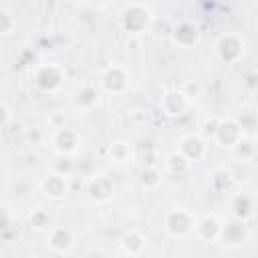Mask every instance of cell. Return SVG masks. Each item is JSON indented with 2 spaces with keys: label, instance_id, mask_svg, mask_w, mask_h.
I'll return each instance as SVG.
<instances>
[{
  "label": "cell",
  "instance_id": "6da1fadb",
  "mask_svg": "<svg viewBox=\"0 0 258 258\" xmlns=\"http://www.w3.org/2000/svg\"><path fill=\"white\" fill-rule=\"evenodd\" d=\"M119 24H121L125 34L141 36V34H147L153 28L155 16H153V10H151L149 4H145V2H127L121 8Z\"/></svg>",
  "mask_w": 258,
  "mask_h": 258
},
{
  "label": "cell",
  "instance_id": "52a82bcc",
  "mask_svg": "<svg viewBox=\"0 0 258 258\" xmlns=\"http://www.w3.org/2000/svg\"><path fill=\"white\" fill-rule=\"evenodd\" d=\"M212 139H214V143L218 147L232 151L242 139H246V133L240 127L236 115H228V117H218V123H216Z\"/></svg>",
  "mask_w": 258,
  "mask_h": 258
},
{
  "label": "cell",
  "instance_id": "8fae6325",
  "mask_svg": "<svg viewBox=\"0 0 258 258\" xmlns=\"http://www.w3.org/2000/svg\"><path fill=\"white\" fill-rule=\"evenodd\" d=\"M191 105H194V101L181 89H169V91H165L159 97V103H157L161 115H165L167 119H179V117H183L185 113H189Z\"/></svg>",
  "mask_w": 258,
  "mask_h": 258
},
{
  "label": "cell",
  "instance_id": "ffe728a7",
  "mask_svg": "<svg viewBox=\"0 0 258 258\" xmlns=\"http://www.w3.org/2000/svg\"><path fill=\"white\" fill-rule=\"evenodd\" d=\"M107 157L111 163L115 165H123V163H129L133 161L135 157V151H133V145L125 139H113L109 145H107Z\"/></svg>",
  "mask_w": 258,
  "mask_h": 258
},
{
  "label": "cell",
  "instance_id": "d4e9b609",
  "mask_svg": "<svg viewBox=\"0 0 258 258\" xmlns=\"http://www.w3.org/2000/svg\"><path fill=\"white\" fill-rule=\"evenodd\" d=\"M14 28H16V14L10 8L2 6L0 8V34L10 36L14 32Z\"/></svg>",
  "mask_w": 258,
  "mask_h": 258
},
{
  "label": "cell",
  "instance_id": "5bb4252c",
  "mask_svg": "<svg viewBox=\"0 0 258 258\" xmlns=\"http://www.w3.org/2000/svg\"><path fill=\"white\" fill-rule=\"evenodd\" d=\"M252 232L248 228L246 222H240V220H234V218H226L222 220V234H220V242L228 248H242L248 244Z\"/></svg>",
  "mask_w": 258,
  "mask_h": 258
},
{
  "label": "cell",
  "instance_id": "4316f807",
  "mask_svg": "<svg viewBox=\"0 0 258 258\" xmlns=\"http://www.w3.org/2000/svg\"><path fill=\"white\" fill-rule=\"evenodd\" d=\"M44 139H46V135H44V131L40 127H28V129H24V141L30 143V145H40Z\"/></svg>",
  "mask_w": 258,
  "mask_h": 258
},
{
  "label": "cell",
  "instance_id": "f546056e",
  "mask_svg": "<svg viewBox=\"0 0 258 258\" xmlns=\"http://www.w3.org/2000/svg\"><path fill=\"white\" fill-rule=\"evenodd\" d=\"M2 230L4 232H8L10 228H12V216H10V208H8V204H2Z\"/></svg>",
  "mask_w": 258,
  "mask_h": 258
},
{
  "label": "cell",
  "instance_id": "9a60e30c",
  "mask_svg": "<svg viewBox=\"0 0 258 258\" xmlns=\"http://www.w3.org/2000/svg\"><path fill=\"white\" fill-rule=\"evenodd\" d=\"M177 151L189 163H198L208 155V141L204 139L202 133H183L177 139Z\"/></svg>",
  "mask_w": 258,
  "mask_h": 258
},
{
  "label": "cell",
  "instance_id": "ba28073f",
  "mask_svg": "<svg viewBox=\"0 0 258 258\" xmlns=\"http://www.w3.org/2000/svg\"><path fill=\"white\" fill-rule=\"evenodd\" d=\"M85 196L95 206H107L115 198V181L107 173H95L85 183Z\"/></svg>",
  "mask_w": 258,
  "mask_h": 258
},
{
  "label": "cell",
  "instance_id": "f1b7e54d",
  "mask_svg": "<svg viewBox=\"0 0 258 258\" xmlns=\"http://www.w3.org/2000/svg\"><path fill=\"white\" fill-rule=\"evenodd\" d=\"M0 113H2V129H4V131H8V127H10L12 119H14V115H12V109L8 107V103H6V101H2V103H0Z\"/></svg>",
  "mask_w": 258,
  "mask_h": 258
},
{
  "label": "cell",
  "instance_id": "e0dca14e",
  "mask_svg": "<svg viewBox=\"0 0 258 258\" xmlns=\"http://www.w3.org/2000/svg\"><path fill=\"white\" fill-rule=\"evenodd\" d=\"M222 234V220L216 214H204L198 218V226L194 232V238L206 244H216L220 242Z\"/></svg>",
  "mask_w": 258,
  "mask_h": 258
},
{
  "label": "cell",
  "instance_id": "277c9868",
  "mask_svg": "<svg viewBox=\"0 0 258 258\" xmlns=\"http://www.w3.org/2000/svg\"><path fill=\"white\" fill-rule=\"evenodd\" d=\"M97 87L105 95L121 97V95H125V93L131 91V87H133V75H131V71L125 64L113 62V64H107L101 71L99 81H97Z\"/></svg>",
  "mask_w": 258,
  "mask_h": 258
},
{
  "label": "cell",
  "instance_id": "5b68a950",
  "mask_svg": "<svg viewBox=\"0 0 258 258\" xmlns=\"http://www.w3.org/2000/svg\"><path fill=\"white\" fill-rule=\"evenodd\" d=\"M248 50V40L242 32H224L214 42V54L222 64H238Z\"/></svg>",
  "mask_w": 258,
  "mask_h": 258
},
{
  "label": "cell",
  "instance_id": "4fadbf2b",
  "mask_svg": "<svg viewBox=\"0 0 258 258\" xmlns=\"http://www.w3.org/2000/svg\"><path fill=\"white\" fill-rule=\"evenodd\" d=\"M101 103V89L95 83H83L71 93V105L77 113H93Z\"/></svg>",
  "mask_w": 258,
  "mask_h": 258
},
{
  "label": "cell",
  "instance_id": "9c48e42d",
  "mask_svg": "<svg viewBox=\"0 0 258 258\" xmlns=\"http://www.w3.org/2000/svg\"><path fill=\"white\" fill-rule=\"evenodd\" d=\"M169 38L177 48H194L202 40V28L194 18H179L171 24Z\"/></svg>",
  "mask_w": 258,
  "mask_h": 258
},
{
  "label": "cell",
  "instance_id": "44dd1931",
  "mask_svg": "<svg viewBox=\"0 0 258 258\" xmlns=\"http://www.w3.org/2000/svg\"><path fill=\"white\" fill-rule=\"evenodd\" d=\"M208 183H210L212 191H216V194H228L234 187L236 179H234V173L230 169H226V167H214L210 171V175H208Z\"/></svg>",
  "mask_w": 258,
  "mask_h": 258
},
{
  "label": "cell",
  "instance_id": "30bf717a",
  "mask_svg": "<svg viewBox=\"0 0 258 258\" xmlns=\"http://www.w3.org/2000/svg\"><path fill=\"white\" fill-rule=\"evenodd\" d=\"M38 189H40V194L48 202H62L71 194V175H64V173H58V171L48 169L40 177Z\"/></svg>",
  "mask_w": 258,
  "mask_h": 258
},
{
  "label": "cell",
  "instance_id": "cb8c5ba5",
  "mask_svg": "<svg viewBox=\"0 0 258 258\" xmlns=\"http://www.w3.org/2000/svg\"><path fill=\"white\" fill-rule=\"evenodd\" d=\"M232 153H234V157H238L240 161L250 163V161L258 155V145H256V141H254L252 137H246V139H242V141L232 149Z\"/></svg>",
  "mask_w": 258,
  "mask_h": 258
},
{
  "label": "cell",
  "instance_id": "484cf974",
  "mask_svg": "<svg viewBox=\"0 0 258 258\" xmlns=\"http://www.w3.org/2000/svg\"><path fill=\"white\" fill-rule=\"evenodd\" d=\"M236 119H238L240 127L244 129L246 137H252V133L258 129V115L254 111H242L240 115H236Z\"/></svg>",
  "mask_w": 258,
  "mask_h": 258
},
{
  "label": "cell",
  "instance_id": "2e32d148",
  "mask_svg": "<svg viewBox=\"0 0 258 258\" xmlns=\"http://www.w3.org/2000/svg\"><path fill=\"white\" fill-rule=\"evenodd\" d=\"M77 238L71 228L67 226H50L46 234V248L52 254H71L75 250Z\"/></svg>",
  "mask_w": 258,
  "mask_h": 258
},
{
  "label": "cell",
  "instance_id": "d6986e66",
  "mask_svg": "<svg viewBox=\"0 0 258 258\" xmlns=\"http://www.w3.org/2000/svg\"><path fill=\"white\" fill-rule=\"evenodd\" d=\"M163 179H165V171H163L161 167L153 165V163L143 165V167L139 169V173H137V181H139V185H141L145 191H155V189H159L161 183H163Z\"/></svg>",
  "mask_w": 258,
  "mask_h": 258
},
{
  "label": "cell",
  "instance_id": "8992f818",
  "mask_svg": "<svg viewBox=\"0 0 258 258\" xmlns=\"http://www.w3.org/2000/svg\"><path fill=\"white\" fill-rule=\"evenodd\" d=\"M48 143L56 157H73L83 147V135L73 127H60L50 131Z\"/></svg>",
  "mask_w": 258,
  "mask_h": 258
},
{
  "label": "cell",
  "instance_id": "83f0119b",
  "mask_svg": "<svg viewBox=\"0 0 258 258\" xmlns=\"http://www.w3.org/2000/svg\"><path fill=\"white\" fill-rule=\"evenodd\" d=\"M48 125L50 129H60V127H67V115L62 111H54L50 117H48Z\"/></svg>",
  "mask_w": 258,
  "mask_h": 258
},
{
  "label": "cell",
  "instance_id": "603a6c76",
  "mask_svg": "<svg viewBox=\"0 0 258 258\" xmlns=\"http://www.w3.org/2000/svg\"><path fill=\"white\" fill-rule=\"evenodd\" d=\"M26 226L34 232H42V230H50V214L44 208H34L32 212H28L26 216Z\"/></svg>",
  "mask_w": 258,
  "mask_h": 258
},
{
  "label": "cell",
  "instance_id": "7c38bea8",
  "mask_svg": "<svg viewBox=\"0 0 258 258\" xmlns=\"http://www.w3.org/2000/svg\"><path fill=\"white\" fill-rule=\"evenodd\" d=\"M256 210H258V198L250 191L238 189L228 200V216L234 218V220H240V222L248 224L256 216Z\"/></svg>",
  "mask_w": 258,
  "mask_h": 258
},
{
  "label": "cell",
  "instance_id": "3957f363",
  "mask_svg": "<svg viewBox=\"0 0 258 258\" xmlns=\"http://www.w3.org/2000/svg\"><path fill=\"white\" fill-rule=\"evenodd\" d=\"M32 85L36 91L44 93V95H54L62 89L64 81H67V71L60 62L48 60V62H40L32 69Z\"/></svg>",
  "mask_w": 258,
  "mask_h": 258
},
{
  "label": "cell",
  "instance_id": "7402d4cb",
  "mask_svg": "<svg viewBox=\"0 0 258 258\" xmlns=\"http://www.w3.org/2000/svg\"><path fill=\"white\" fill-rule=\"evenodd\" d=\"M194 163H189L177 149L171 151L167 157H165V173L169 175H175V177H181V175H187L189 169H191Z\"/></svg>",
  "mask_w": 258,
  "mask_h": 258
},
{
  "label": "cell",
  "instance_id": "ac0fdd59",
  "mask_svg": "<svg viewBox=\"0 0 258 258\" xmlns=\"http://www.w3.org/2000/svg\"><path fill=\"white\" fill-rule=\"evenodd\" d=\"M119 248H121L123 254H127V256H141V254L145 252V248H147V236H145L141 230L131 228V230H127V232L121 236Z\"/></svg>",
  "mask_w": 258,
  "mask_h": 258
},
{
  "label": "cell",
  "instance_id": "7a4b0ae2",
  "mask_svg": "<svg viewBox=\"0 0 258 258\" xmlns=\"http://www.w3.org/2000/svg\"><path fill=\"white\" fill-rule=\"evenodd\" d=\"M198 226V216L187 208H171L163 214L161 228L167 238L173 240H185L191 238Z\"/></svg>",
  "mask_w": 258,
  "mask_h": 258
}]
</instances>
